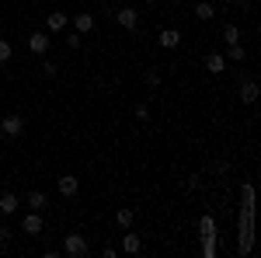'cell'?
<instances>
[{
	"label": "cell",
	"mask_w": 261,
	"mask_h": 258,
	"mask_svg": "<svg viewBox=\"0 0 261 258\" xmlns=\"http://www.w3.org/2000/svg\"><path fill=\"white\" fill-rule=\"evenodd\" d=\"M133 220H136V213H133L129 206H122L119 213H115V223H119L122 230H125V227H133Z\"/></svg>",
	"instance_id": "obj_17"
},
{
	"label": "cell",
	"mask_w": 261,
	"mask_h": 258,
	"mask_svg": "<svg viewBox=\"0 0 261 258\" xmlns=\"http://www.w3.org/2000/svg\"><path fill=\"white\" fill-rule=\"evenodd\" d=\"M42 230H45V220H42L39 209H28L24 217H21V234H28V238H39Z\"/></svg>",
	"instance_id": "obj_2"
},
{
	"label": "cell",
	"mask_w": 261,
	"mask_h": 258,
	"mask_svg": "<svg viewBox=\"0 0 261 258\" xmlns=\"http://www.w3.org/2000/svg\"><path fill=\"white\" fill-rule=\"evenodd\" d=\"M42 77H56V63H53V60L42 63Z\"/></svg>",
	"instance_id": "obj_23"
},
{
	"label": "cell",
	"mask_w": 261,
	"mask_h": 258,
	"mask_svg": "<svg viewBox=\"0 0 261 258\" xmlns=\"http://www.w3.org/2000/svg\"><path fill=\"white\" fill-rule=\"evenodd\" d=\"M202 255L216 258V238H202Z\"/></svg>",
	"instance_id": "obj_20"
},
{
	"label": "cell",
	"mask_w": 261,
	"mask_h": 258,
	"mask_svg": "<svg viewBox=\"0 0 261 258\" xmlns=\"http://www.w3.org/2000/svg\"><path fill=\"white\" fill-rule=\"evenodd\" d=\"M199 238H216V220L209 217V213L199 220Z\"/></svg>",
	"instance_id": "obj_16"
},
{
	"label": "cell",
	"mask_w": 261,
	"mask_h": 258,
	"mask_svg": "<svg viewBox=\"0 0 261 258\" xmlns=\"http://www.w3.org/2000/svg\"><path fill=\"white\" fill-rule=\"evenodd\" d=\"M11 53H14V49H11V42H7V39H0V63H7V60H11Z\"/></svg>",
	"instance_id": "obj_22"
},
{
	"label": "cell",
	"mask_w": 261,
	"mask_h": 258,
	"mask_svg": "<svg viewBox=\"0 0 261 258\" xmlns=\"http://www.w3.org/2000/svg\"><path fill=\"white\" fill-rule=\"evenodd\" d=\"M18 206H21V199L14 196V192H4V196H0V217H14Z\"/></svg>",
	"instance_id": "obj_7"
},
{
	"label": "cell",
	"mask_w": 261,
	"mask_h": 258,
	"mask_svg": "<svg viewBox=\"0 0 261 258\" xmlns=\"http://www.w3.org/2000/svg\"><path fill=\"white\" fill-rule=\"evenodd\" d=\"M0 129H4V136H21L24 133V119L21 115H4L0 119Z\"/></svg>",
	"instance_id": "obj_5"
},
{
	"label": "cell",
	"mask_w": 261,
	"mask_h": 258,
	"mask_svg": "<svg viewBox=\"0 0 261 258\" xmlns=\"http://www.w3.org/2000/svg\"><path fill=\"white\" fill-rule=\"evenodd\" d=\"M60 251H63V255H73V258H84V255H91V244H87L84 234H66Z\"/></svg>",
	"instance_id": "obj_1"
},
{
	"label": "cell",
	"mask_w": 261,
	"mask_h": 258,
	"mask_svg": "<svg viewBox=\"0 0 261 258\" xmlns=\"http://www.w3.org/2000/svg\"><path fill=\"white\" fill-rule=\"evenodd\" d=\"M237 95H241V101H244V105H254V101H258V80H244Z\"/></svg>",
	"instance_id": "obj_11"
},
{
	"label": "cell",
	"mask_w": 261,
	"mask_h": 258,
	"mask_svg": "<svg viewBox=\"0 0 261 258\" xmlns=\"http://www.w3.org/2000/svg\"><path fill=\"white\" fill-rule=\"evenodd\" d=\"M161 70H146V87H161Z\"/></svg>",
	"instance_id": "obj_21"
},
{
	"label": "cell",
	"mask_w": 261,
	"mask_h": 258,
	"mask_svg": "<svg viewBox=\"0 0 261 258\" xmlns=\"http://www.w3.org/2000/svg\"><path fill=\"white\" fill-rule=\"evenodd\" d=\"M66 14H63V11H49V14H45V28H49V32H63V28H66Z\"/></svg>",
	"instance_id": "obj_13"
},
{
	"label": "cell",
	"mask_w": 261,
	"mask_h": 258,
	"mask_svg": "<svg viewBox=\"0 0 261 258\" xmlns=\"http://www.w3.org/2000/svg\"><path fill=\"white\" fill-rule=\"evenodd\" d=\"M91 28H94V14H87V11L73 14V32H77V35H87Z\"/></svg>",
	"instance_id": "obj_9"
},
{
	"label": "cell",
	"mask_w": 261,
	"mask_h": 258,
	"mask_svg": "<svg viewBox=\"0 0 261 258\" xmlns=\"http://www.w3.org/2000/svg\"><path fill=\"white\" fill-rule=\"evenodd\" d=\"M223 42H226V45L241 42V28H237V25H226V28H223Z\"/></svg>",
	"instance_id": "obj_19"
},
{
	"label": "cell",
	"mask_w": 261,
	"mask_h": 258,
	"mask_svg": "<svg viewBox=\"0 0 261 258\" xmlns=\"http://www.w3.org/2000/svg\"><path fill=\"white\" fill-rule=\"evenodd\" d=\"M24 206H28V209H45V206H49V199H45V192H39V189H32V192H28V196H24Z\"/></svg>",
	"instance_id": "obj_12"
},
{
	"label": "cell",
	"mask_w": 261,
	"mask_h": 258,
	"mask_svg": "<svg viewBox=\"0 0 261 258\" xmlns=\"http://www.w3.org/2000/svg\"><path fill=\"white\" fill-rule=\"evenodd\" d=\"M157 42H161L164 49H178V45H181V32H178V28H164L161 35H157Z\"/></svg>",
	"instance_id": "obj_10"
},
{
	"label": "cell",
	"mask_w": 261,
	"mask_h": 258,
	"mask_svg": "<svg viewBox=\"0 0 261 258\" xmlns=\"http://www.w3.org/2000/svg\"><path fill=\"white\" fill-rule=\"evenodd\" d=\"M122 251H125V255H140V251H143V238H140V234H133L129 227H125V234H122Z\"/></svg>",
	"instance_id": "obj_6"
},
{
	"label": "cell",
	"mask_w": 261,
	"mask_h": 258,
	"mask_svg": "<svg viewBox=\"0 0 261 258\" xmlns=\"http://www.w3.org/2000/svg\"><path fill=\"white\" fill-rule=\"evenodd\" d=\"M244 56H247V53H244V45H241V42L226 45V60H230V63H244Z\"/></svg>",
	"instance_id": "obj_18"
},
{
	"label": "cell",
	"mask_w": 261,
	"mask_h": 258,
	"mask_svg": "<svg viewBox=\"0 0 261 258\" xmlns=\"http://www.w3.org/2000/svg\"><path fill=\"white\" fill-rule=\"evenodd\" d=\"M0 39H4V32H0Z\"/></svg>",
	"instance_id": "obj_27"
},
{
	"label": "cell",
	"mask_w": 261,
	"mask_h": 258,
	"mask_svg": "<svg viewBox=\"0 0 261 258\" xmlns=\"http://www.w3.org/2000/svg\"><path fill=\"white\" fill-rule=\"evenodd\" d=\"M115 21H119L125 32H136V28H140V11H136V7H119V11H115Z\"/></svg>",
	"instance_id": "obj_3"
},
{
	"label": "cell",
	"mask_w": 261,
	"mask_h": 258,
	"mask_svg": "<svg viewBox=\"0 0 261 258\" xmlns=\"http://www.w3.org/2000/svg\"><path fill=\"white\" fill-rule=\"evenodd\" d=\"M49 45H53V39H49L45 32H32V35H28V49H32L35 56H45V53H49Z\"/></svg>",
	"instance_id": "obj_4"
},
{
	"label": "cell",
	"mask_w": 261,
	"mask_h": 258,
	"mask_svg": "<svg viewBox=\"0 0 261 258\" xmlns=\"http://www.w3.org/2000/svg\"><path fill=\"white\" fill-rule=\"evenodd\" d=\"M136 119H140V122L150 119V108H146V105H136Z\"/></svg>",
	"instance_id": "obj_26"
},
{
	"label": "cell",
	"mask_w": 261,
	"mask_h": 258,
	"mask_svg": "<svg viewBox=\"0 0 261 258\" xmlns=\"http://www.w3.org/2000/svg\"><path fill=\"white\" fill-rule=\"evenodd\" d=\"M81 35H77V32H73V35H70V39H66V49H81Z\"/></svg>",
	"instance_id": "obj_25"
},
{
	"label": "cell",
	"mask_w": 261,
	"mask_h": 258,
	"mask_svg": "<svg viewBox=\"0 0 261 258\" xmlns=\"http://www.w3.org/2000/svg\"><path fill=\"white\" fill-rule=\"evenodd\" d=\"M213 14H216L213 0H199V4H195V18L199 21H213Z\"/></svg>",
	"instance_id": "obj_15"
},
{
	"label": "cell",
	"mask_w": 261,
	"mask_h": 258,
	"mask_svg": "<svg viewBox=\"0 0 261 258\" xmlns=\"http://www.w3.org/2000/svg\"><path fill=\"white\" fill-rule=\"evenodd\" d=\"M56 189H60V196H66V199H73V196H77V189H81V181L73 178V175H63V178L56 181Z\"/></svg>",
	"instance_id": "obj_8"
},
{
	"label": "cell",
	"mask_w": 261,
	"mask_h": 258,
	"mask_svg": "<svg viewBox=\"0 0 261 258\" xmlns=\"http://www.w3.org/2000/svg\"><path fill=\"white\" fill-rule=\"evenodd\" d=\"M14 238V230H11V227H7V223H0V244H7V241Z\"/></svg>",
	"instance_id": "obj_24"
},
{
	"label": "cell",
	"mask_w": 261,
	"mask_h": 258,
	"mask_svg": "<svg viewBox=\"0 0 261 258\" xmlns=\"http://www.w3.org/2000/svg\"><path fill=\"white\" fill-rule=\"evenodd\" d=\"M205 70H209V74H223V70H226V56L209 53V56H205Z\"/></svg>",
	"instance_id": "obj_14"
}]
</instances>
